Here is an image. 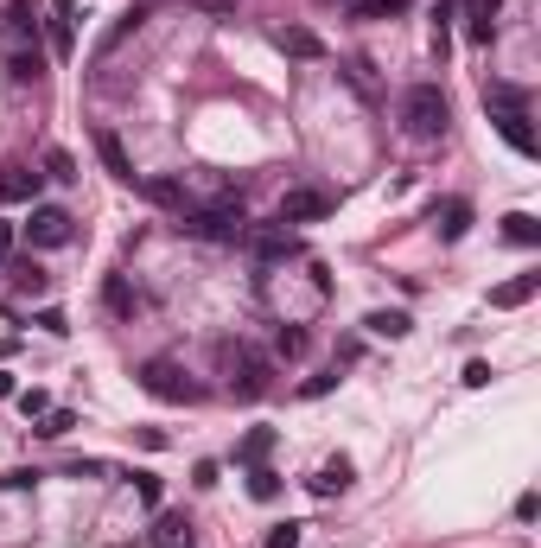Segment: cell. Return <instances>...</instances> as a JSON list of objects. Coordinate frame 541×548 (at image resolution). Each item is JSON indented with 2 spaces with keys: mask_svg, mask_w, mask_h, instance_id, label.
Listing matches in <instances>:
<instances>
[{
  "mask_svg": "<svg viewBox=\"0 0 541 548\" xmlns=\"http://www.w3.org/2000/svg\"><path fill=\"white\" fill-rule=\"evenodd\" d=\"M401 128H408L414 141H440L452 128V102H446L440 83H414V90L401 96Z\"/></svg>",
  "mask_w": 541,
  "mask_h": 548,
  "instance_id": "cell-1",
  "label": "cell"
},
{
  "mask_svg": "<svg viewBox=\"0 0 541 548\" xmlns=\"http://www.w3.org/2000/svg\"><path fill=\"white\" fill-rule=\"evenodd\" d=\"M223 364H230L236 402L268 396V383H274V357H268V351H255V345H223Z\"/></svg>",
  "mask_w": 541,
  "mask_h": 548,
  "instance_id": "cell-2",
  "label": "cell"
},
{
  "mask_svg": "<svg viewBox=\"0 0 541 548\" xmlns=\"http://www.w3.org/2000/svg\"><path fill=\"white\" fill-rule=\"evenodd\" d=\"M179 230L185 236H204V243H242L249 236V217H242V204H211V211H191V217H179Z\"/></svg>",
  "mask_w": 541,
  "mask_h": 548,
  "instance_id": "cell-3",
  "label": "cell"
},
{
  "mask_svg": "<svg viewBox=\"0 0 541 548\" xmlns=\"http://www.w3.org/2000/svg\"><path fill=\"white\" fill-rule=\"evenodd\" d=\"M141 389L153 402H198V389H191V376L172 364V357H153V364L141 370Z\"/></svg>",
  "mask_w": 541,
  "mask_h": 548,
  "instance_id": "cell-4",
  "label": "cell"
},
{
  "mask_svg": "<svg viewBox=\"0 0 541 548\" xmlns=\"http://www.w3.org/2000/svg\"><path fill=\"white\" fill-rule=\"evenodd\" d=\"M0 51H7V58H26V51H39V7H32V0H13V7H7Z\"/></svg>",
  "mask_w": 541,
  "mask_h": 548,
  "instance_id": "cell-5",
  "label": "cell"
},
{
  "mask_svg": "<svg viewBox=\"0 0 541 548\" xmlns=\"http://www.w3.org/2000/svg\"><path fill=\"white\" fill-rule=\"evenodd\" d=\"M71 211H58V204H32V224H26V243L32 249H64L71 243Z\"/></svg>",
  "mask_w": 541,
  "mask_h": 548,
  "instance_id": "cell-6",
  "label": "cell"
},
{
  "mask_svg": "<svg viewBox=\"0 0 541 548\" xmlns=\"http://www.w3.org/2000/svg\"><path fill=\"white\" fill-rule=\"evenodd\" d=\"M281 224H319V217H331V198L325 192H312V185H300V192H287L281 198Z\"/></svg>",
  "mask_w": 541,
  "mask_h": 548,
  "instance_id": "cell-7",
  "label": "cell"
},
{
  "mask_svg": "<svg viewBox=\"0 0 541 548\" xmlns=\"http://www.w3.org/2000/svg\"><path fill=\"white\" fill-rule=\"evenodd\" d=\"M491 122H497V134L522 153V160H535V153H541L535 147V128H529V109H491Z\"/></svg>",
  "mask_w": 541,
  "mask_h": 548,
  "instance_id": "cell-8",
  "label": "cell"
},
{
  "mask_svg": "<svg viewBox=\"0 0 541 548\" xmlns=\"http://www.w3.org/2000/svg\"><path fill=\"white\" fill-rule=\"evenodd\" d=\"M39 185L45 173H32V166H0V198L7 204H39Z\"/></svg>",
  "mask_w": 541,
  "mask_h": 548,
  "instance_id": "cell-9",
  "label": "cell"
},
{
  "mask_svg": "<svg viewBox=\"0 0 541 548\" xmlns=\"http://www.w3.org/2000/svg\"><path fill=\"white\" fill-rule=\"evenodd\" d=\"M465 39L491 45L497 39V0H465Z\"/></svg>",
  "mask_w": 541,
  "mask_h": 548,
  "instance_id": "cell-10",
  "label": "cell"
},
{
  "mask_svg": "<svg viewBox=\"0 0 541 548\" xmlns=\"http://www.w3.org/2000/svg\"><path fill=\"white\" fill-rule=\"evenodd\" d=\"M344 485H351V459H325V466L312 472V498H338Z\"/></svg>",
  "mask_w": 541,
  "mask_h": 548,
  "instance_id": "cell-11",
  "label": "cell"
},
{
  "mask_svg": "<svg viewBox=\"0 0 541 548\" xmlns=\"http://www.w3.org/2000/svg\"><path fill=\"white\" fill-rule=\"evenodd\" d=\"M535 287H541V274H516V281H503L497 294H491V306H497V313H510V306H529Z\"/></svg>",
  "mask_w": 541,
  "mask_h": 548,
  "instance_id": "cell-12",
  "label": "cell"
},
{
  "mask_svg": "<svg viewBox=\"0 0 541 548\" xmlns=\"http://www.w3.org/2000/svg\"><path fill=\"white\" fill-rule=\"evenodd\" d=\"M96 153H102V166H109V173H115V179H134V160H128V147H121V141H115V134H109V128H102V134H96Z\"/></svg>",
  "mask_w": 541,
  "mask_h": 548,
  "instance_id": "cell-13",
  "label": "cell"
},
{
  "mask_svg": "<svg viewBox=\"0 0 541 548\" xmlns=\"http://www.w3.org/2000/svg\"><path fill=\"white\" fill-rule=\"evenodd\" d=\"M465 224H471V204H465V198H446V204H440V236H446V243H459Z\"/></svg>",
  "mask_w": 541,
  "mask_h": 548,
  "instance_id": "cell-14",
  "label": "cell"
},
{
  "mask_svg": "<svg viewBox=\"0 0 541 548\" xmlns=\"http://www.w3.org/2000/svg\"><path fill=\"white\" fill-rule=\"evenodd\" d=\"M503 236H510L516 249H535L541 243V224H535L529 211H510V217H503Z\"/></svg>",
  "mask_w": 541,
  "mask_h": 548,
  "instance_id": "cell-15",
  "label": "cell"
},
{
  "mask_svg": "<svg viewBox=\"0 0 541 548\" xmlns=\"http://www.w3.org/2000/svg\"><path fill=\"white\" fill-rule=\"evenodd\" d=\"M293 249H300V243H293L287 230H261V236H255V255H261V262H281V255H293Z\"/></svg>",
  "mask_w": 541,
  "mask_h": 548,
  "instance_id": "cell-16",
  "label": "cell"
},
{
  "mask_svg": "<svg viewBox=\"0 0 541 548\" xmlns=\"http://www.w3.org/2000/svg\"><path fill=\"white\" fill-rule=\"evenodd\" d=\"M153 542H160V548H191V523L185 517H160V523H153Z\"/></svg>",
  "mask_w": 541,
  "mask_h": 548,
  "instance_id": "cell-17",
  "label": "cell"
},
{
  "mask_svg": "<svg viewBox=\"0 0 541 548\" xmlns=\"http://www.w3.org/2000/svg\"><path fill=\"white\" fill-rule=\"evenodd\" d=\"M141 192L160 204V211H179V204H185V185H179V179H147Z\"/></svg>",
  "mask_w": 541,
  "mask_h": 548,
  "instance_id": "cell-18",
  "label": "cell"
},
{
  "mask_svg": "<svg viewBox=\"0 0 541 548\" xmlns=\"http://www.w3.org/2000/svg\"><path fill=\"white\" fill-rule=\"evenodd\" d=\"M484 109H529V90H516V83H491V90H484Z\"/></svg>",
  "mask_w": 541,
  "mask_h": 548,
  "instance_id": "cell-19",
  "label": "cell"
},
{
  "mask_svg": "<svg viewBox=\"0 0 541 548\" xmlns=\"http://www.w3.org/2000/svg\"><path fill=\"white\" fill-rule=\"evenodd\" d=\"M268 447H274V427H255V434L236 447V459H242V466H261V459H268Z\"/></svg>",
  "mask_w": 541,
  "mask_h": 548,
  "instance_id": "cell-20",
  "label": "cell"
},
{
  "mask_svg": "<svg viewBox=\"0 0 541 548\" xmlns=\"http://www.w3.org/2000/svg\"><path fill=\"white\" fill-rule=\"evenodd\" d=\"M249 498L255 504H274V498H281V478H274L268 466H249Z\"/></svg>",
  "mask_w": 541,
  "mask_h": 548,
  "instance_id": "cell-21",
  "label": "cell"
},
{
  "mask_svg": "<svg viewBox=\"0 0 541 548\" xmlns=\"http://www.w3.org/2000/svg\"><path fill=\"white\" fill-rule=\"evenodd\" d=\"M281 45L293 51V58H325V45H319V39H312V32H306V26H287V32H281Z\"/></svg>",
  "mask_w": 541,
  "mask_h": 548,
  "instance_id": "cell-22",
  "label": "cell"
},
{
  "mask_svg": "<svg viewBox=\"0 0 541 548\" xmlns=\"http://www.w3.org/2000/svg\"><path fill=\"white\" fill-rule=\"evenodd\" d=\"M363 325H370L376 338H408V325H414V319H408V313H370Z\"/></svg>",
  "mask_w": 541,
  "mask_h": 548,
  "instance_id": "cell-23",
  "label": "cell"
},
{
  "mask_svg": "<svg viewBox=\"0 0 541 548\" xmlns=\"http://www.w3.org/2000/svg\"><path fill=\"white\" fill-rule=\"evenodd\" d=\"M45 179L71 185V179H77V160H71V153H64V147H51V153H45Z\"/></svg>",
  "mask_w": 541,
  "mask_h": 548,
  "instance_id": "cell-24",
  "label": "cell"
},
{
  "mask_svg": "<svg viewBox=\"0 0 541 548\" xmlns=\"http://www.w3.org/2000/svg\"><path fill=\"white\" fill-rule=\"evenodd\" d=\"M71 427H77V415H71V408H45L39 434H45V440H64V434H71Z\"/></svg>",
  "mask_w": 541,
  "mask_h": 548,
  "instance_id": "cell-25",
  "label": "cell"
},
{
  "mask_svg": "<svg viewBox=\"0 0 541 548\" xmlns=\"http://www.w3.org/2000/svg\"><path fill=\"white\" fill-rule=\"evenodd\" d=\"M414 0H357V20H389V13H408Z\"/></svg>",
  "mask_w": 541,
  "mask_h": 548,
  "instance_id": "cell-26",
  "label": "cell"
},
{
  "mask_svg": "<svg viewBox=\"0 0 541 548\" xmlns=\"http://www.w3.org/2000/svg\"><path fill=\"white\" fill-rule=\"evenodd\" d=\"M274 351H281V357H300V351H306V332H300V325H281V332H274Z\"/></svg>",
  "mask_w": 541,
  "mask_h": 548,
  "instance_id": "cell-27",
  "label": "cell"
},
{
  "mask_svg": "<svg viewBox=\"0 0 541 548\" xmlns=\"http://www.w3.org/2000/svg\"><path fill=\"white\" fill-rule=\"evenodd\" d=\"M134 498H141L147 510H160V478H153V472H134Z\"/></svg>",
  "mask_w": 541,
  "mask_h": 548,
  "instance_id": "cell-28",
  "label": "cell"
},
{
  "mask_svg": "<svg viewBox=\"0 0 541 548\" xmlns=\"http://www.w3.org/2000/svg\"><path fill=\"white\" fill-rule=\"evenodd\" d=\"M268 548H300V523H281V529H268Z\"/></svg>",
  "mask_w": 541,
  "mask_h": 548,
  "instance_id": "cell-29",
  "label": "cell"
},
{
  "mask_svg": "<svg viewBox=\"0 0 541 548\" xmlns=\"http://www.w3.org/2000/svg\"><path fill=\"white\" fill-rule=\"evenodd\" d=\"M109 306H115V313H128V306H134V294H128V281H109Z\"/></svg>",
  "mask_w": 541,
  "mask_h": 548,
  "instance_id": "cell-30",
  "label": "cell"
},
{
  "mask_svg": "<svg viewBox=\"0 0 541 548\" xmlns=\"http://www.w3.org/2000/svg\"><path fill=\"white\" fill-rule=\"evenodd\" d=\"M20 408H26V415H45L51 402H45V389H26V396H20Z\"/></svg>",
  "mask_w": 541,
  "mask_h": 548,
  "instance_id": "cell-31",
  "label": "cell"
},
{
  "mask_svg": "<svg viewBox=\"0 0 541 548\" xmlns=\"http://www.w3.org/2000/svg\"><path fill=\"white\" fill-rule=\"evenodd\" d=\"M13 255V224H0V262Z\"/></svg>",
  "mask_w": 541,
  "mask_h": 548,
  "instance_id": "cell-32",
  "label": "cell"
},
{
  "mask_svg": "<svg viewBox=\"0 0 541 548\" xmlns=\"http://www.w3.org/2000/svg\"><path fill=\"white\" fill-rule=\"evenodd\" d=\"M0 396H13V376L7 370H0Z\"/></svg>",
  "mask_w": 541,
  "mask_h": 548,
  "instance_id": "cell-33",
  "label": "cell"
},
{
  "mask_svg": "<svg viewBox=\"0 0 541 548\" xmlns=\"http://www.w3.org/2000/svg\"><path fill=\"white\" fill-rule=\"evenodd\" d=\"M325 7H331V0H325Z\"/></svg>",
  "mask_w": 541,
  "mask_h": 548,
  "instance_id": "cell-34",
  "label": "cell"
}]
</instances>
